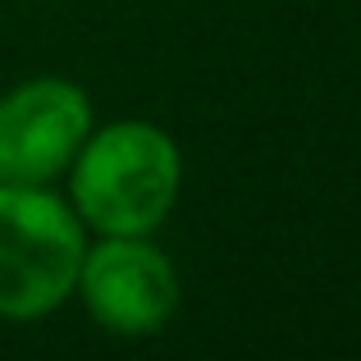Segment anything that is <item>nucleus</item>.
<instances>
[{
	"mask_svg": "<svg viewBox=\"0 0 361 361\" xmlns=\"http://www.w3.org/2000/svg\"><path fill=\"white\" fill-rule=\"evenodd\" d=\"M69 174V206L101 238H142L174 215L183 151L160 123L115 119L87 133Z\"/></svg>",
	"mask_w": 361,
	"mask_h": 361,
	"instance_id": "obj_1",
	"label": "nucleus"
},
{
	"mask_svg": "<svg viewBox=\"0 0 361 361\" xmlns=\"http://www.w3.org/2000/svg\"><path fill=\"white\" fill-rule=\"evenodd\" d=\"M87 229L51 183H0V320H42L78 283Z\"/></svg>",
	"mask_w": 361,
	"mask_h": 361,
	"instance_id": "obj_2",
	"label": "nucleus"
},
{
	"mask_svg": "<svg viewBox=\"0 0 361 361\" xmlns=\"http://www.w3.org/2000/svg\"><path fill=\"white\" fill-rule=\"evenodd\" d=\"M73 293L82 298L87 316L106 334H119V338L160 334L178 311L174 261L151 243V233H142V238H101L97 247H87Z\"/></svg>",
	"mask_w": 361,
	"mask_h": 361,
	"instance_id": "obj_3",
	"label": "nucleus"
},
{
	"mask_svg": "<svg viewBox=\"0 0 361 361\" xmlns=\"http://www.w3.org/2000/svg\"><path fill=\"white\" fill-rule=\"evenodd\" d=\"M97 128L92 97L69 78H27L0 97V183H55Z\"/></svg>",
	"mask_w": 361,
	"mask_h": 361,
	"instance_id": "obj_4",
	"label": "nucleus"
}]
</instances>
